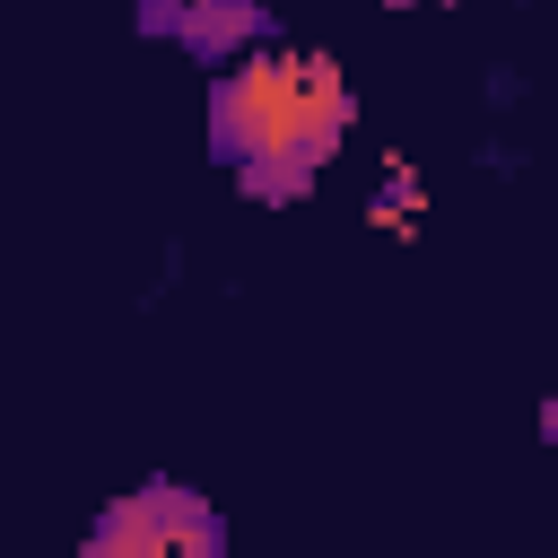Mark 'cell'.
<instances>
[{
  "mask_svg": "<svg viewBox=\"0 0 558 558\" xmlns=\"http://www.w3.org/2000/svg\"><path fill=\"white\" fill-rule=\"evenodd\" d=\"M357 122V87L314 44H262L209 87V148L253 201H305Z\"/></svg>",
  "mask_w": 558,
  "mask_h": 558,
  "instance_id": "obj_1",
  "label": "cell"
},
{
  "mask_svg": "<svg viewBox=\"0 0 558 558\" xmlns=\"http://www.w3.org/2000/svg\"><path fill=\"white\" fill-rule=\"evenodd\" d=\"M78 558H227V514L183 480H140L96 506Z\"/></svg>",
  "mask_w": 558,
  "mask_h": 558,
  "instance_id": "obj_2",
  "label": "cell"
},
{
  "mask_svg": "<svg viewBox=\"0 0 558 558\" xmlns=\"http://www.w3.org/2000/svg\"><path fill=\"white\" fill-rule=\"evenodd\" d=\"M401 9H410V0H401Z\"/></svg>",
  "mask_w": 558,
  "mask_h": 558,
  "instance_id": "obj_3",
  "label": "cell"
}]
</instances>
